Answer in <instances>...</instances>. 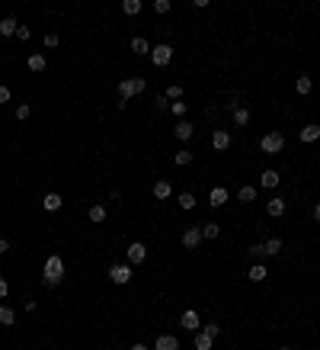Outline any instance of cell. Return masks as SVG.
I'll list each match as a JSON object with an SVG mask.
<instances>
[{"label": "cell", "mask_w": 320, "mask_h": 350, "mask_svg": "<svg viewBox=\"0 0 320 350\" xmlns=\"http://www.w3.org/2000/svg\"><path fill=\"white\" fill-rule=\"evenodd\" d=\"M16 39H19V42L29 39V26H19V29H16Z\"/></svg>", "instance_id": "obj_39"}, {"label": "cell", "mask_w": 320, "mask_h": 350, "mask_svg": "<svg viewBox=\"0 0 320 350\" xmlns=\"http://www.w3.org/2000/svg\"><path fill=\"white\" fill-rule=\"evenodd\" d=\"M295 90H298V94H301V97H307V94H311V90H314V80H311V78H298Z\"/></svg>", "instance_id": "obj_26"}, {"label": "cell", "mask_w": 320, "mask_h": 350, "mask_svg": "<svg viewBox=\"0 0 320 350\" xmlns=\"http://www.w3.org/2000/svg\"><path fill=\"white\" fill-rule=\"evenodd\" d=\"M202 244V228H186L183 232V248H198Z\"/></svg>", "instance_id": "obj_10"}, {"label": "cell", "mask_w": 320, "mask_h": 350, "mask_svg": "<svg viewBox=\"0 0 320 350\" xmlns=\"http://www.w3.org/2000/svg\"><path fill=\"white\" fill-rule=\"evenodd\" d=\"M173 132H176V138H179V141H189L192 135H196V125H192L189 119H179V122H176V129H173Z\"/></svg>", "instance_id": "obj_7"}, {"label": "cell", "mask_w": 320, "mask_h": 350, "mask_svg": "<svg viewBox=\"0 0 320 350\" xmlns=\"http://www.w3.org/2000/svg\"><path fill=\"white\" fill-rule=\"evenodd\" d=\"M154 350H179V341H176L173 334H157V341H154Z\"/></svg>", "instance_id": "obj_9"}, {"label": "cell", "mask_w": 320, "mask_h": 350, "mask_svg": "<svg viewBox=\"0 0 320 350\" xmlns=\"http://www.w3.org/2000/svg\"><path fill=\"white\" fill-rule=\"evenodd\" d=\"M314 222H320V202L314 206Z\"/></svg>", "instance_id": "obj_45"}, {"label": "cell", "mask_w": 320, "mask_h": 350, "mask_svg": "<svg viewBox=\"0 0 320 350\" xmlns=\"http://www.w3.org/2000/svg\"><path fill=\"white\" fill-rule=\"evenodd\" d=\"M7 296V280H3V276H0V299Z\"/></svg>", "instance_id": "obj_43"}, {"label": "cell", "mask_w": 320, "mask_h": 350, "mask_svg": "<svg viewBox=\"0 0 320 350\" xmlns=\"http://www.w3.org/2000/svg\"><path fill=\"white\" fill-rule=\"evenodd\" d=\"M231 199V193L224 187H212V193H208V202H212L214 209H218V206H224V202Z\"/></svg>", "instance_id": "obj_12"}, {"label": "cell", "mask_w": 320, "mask_h": 350, "mask_svg": "<svg viewBox=\"0 0 320 350\" xmlns=\"http://www.w3.org/2000/svg\"><path fill=\"white\" fill-rule=\"evenodd\" d=\"M247 276H250L253 283H263V280H266V276H269V270H266V267H263V264H253Z\"/></svg>", "instance_id": "obj_18"}, {"label": "cell", "mask_w": 320, "mask_h": 350, "mask_svg": "<svg viewBox=\"0 0 320 350\" xmlns=\"http://www.w3.org/2000/svg\"><path fill=\"white\" fill-rule=\"evenodd\" d=\"M26 64H29V71H45L48 68V61H45V55H29V61H26Z\"/></svg>", "instance_id": "obj_20"}, {"label": "cell", "mask_w": 320, "mask_h": 350, "mask_svg": "<svg viewBox=\"0 0 320 350\" xmlns=\"http://www.w3.org/2000/svg\"><path fill=\"white\" fill-rule=\"evenodd\" d=\"M29 113H32V109L26 106V103H23V106H16V119H29Z\"/></svg>", "instance_id": "obj_37"}, {"label": "cell", "mask_w": 320, "mask_h": 350, "mask_svg": "<svg viewBox=\"0 0 320 350\" xmlns=\"http://www.w3.org/2000/svg\"><path fill=\"white\" fill-rule=\"evenodd\" d=\"M7 251H10V244L3 241V238H0V254H7Z\"/></svg>", "instance_id": "obj_44"}, {"label": "cell", "mask_w": 320, "mask_h": 350, "mask_svg": "<svg viewBox=\"0 0 320 350\" xmlns=\"http://www.w3.org/2000/svg\"><path fill=\"white\" fill-rule=\"evenodd\" d=\"M13 321H16V311L13 309H10V305H0V325H13Z\"/></svg>", "instance_id": "obj_24"}, {"label": "cell", "mask_w": 320, "mask_h": 350, "mask_svg": "<svg viewBox=\"0 0 320 350\" xmlns=\"http://www.w3.org/2000/svg\"><path fill=\"white\" fill-rule=\"evenodd\" d=\"M196 350H212V337H208L205 331H198L196 334Z\"/></svg>", "instance_id": "obj_30"}, {"label": "cell", "mask_w": 320, "mask_h": 350, "mask_svg": "<svg viewBox=\"0 0 320 350\" xmlns=\"http://www.w3.org/2000/svg\"><path fill=\"white\" fill-rule=\"evenodd\" d=\"M176 164H179V167H189L192 164V151L189 148H183V151H176V157H173Z\"/></svg>", "instance_id": "obj_29"}, {"label": "cell", "mask_w": 320, "mask_h": 350, "mask_svg": "<svg viewBox=\"0 0 320 350\" xmlns=\"http://www.w3.org/2000/svg\"><path fill=\"white\" fill-rule=\"evenodd\" d=\"M218 234H221V225H218V222H208V225H202V238H218Z\"/></svg>", "instance_id": "obj_25"}, {"label": "cell", "mask_w": 320, "mask_h": 350, "mask_svg": "<svg viewBox=\"0 0 320 350\" xmlns=\"http://www.w3.org/2000/svg\"><path fill=\"white\" fill-rule=\"evenodd\" d=\"M179 325H183L186 331H196V328H202V325H198V311H196V309H186L183 315H179Z\"/></svg>", "instance_id": "obj_8"}, {"label": "cell", "mask_w": 320, "mask_h": 350, "mask_svg": "<svg viewBox=\"0 0 320 350\" xmlns=\"http://www.w3.org/2000/svg\"><path fill=\"white\" fill-rule=\"evenodd\" d=\"M154 10H157V13H170V0H157Z\"/></svg>", "instance_id": "obj_36"}, {"label": "cell", "mask_w": 320, "mask_h": 350, "mask_svg": "<svg viewBox=\"0 0 320 350\" xmlns=\"http://www.w3.org/2000/svg\"><path fill=\"white\" fill-rule=\"evenodd\" d=\"M131 350H151V347H144V344H135V347H131Z\"/></svg>", "instance_id": "obj_46"}, {"label": "cell", "mask_w": 320, "mask_h": 350, "mask_svg": "<svg viewBox=\"0 0 320 350\" xmlns=\"http://www.w3.org/2000/svg\"><path fill=\"white\" fill-rule=\"evenodd\" d=\"M170 109H173V116H186V103H183V100L170 103Z\"/></svg>", "instance_id": "obj_34"}, {"label": "cell", "mask_w": 320, "mask_h": 350, "mask_svg": "<svg viewBox=\"0 0 320 350\" xmlns=\"http://www.w3.org/2000/svg\"><path fill=\"white\" fill-rule=\"evenodd\" d=\"M154 106L163 113V109H170V100H167V97H157V103H154Z\"/></svg>", "instance_id": "obj_41"}, {"label": "cell", "mask_w": 320, "mask_h": 350, "mask_svg": "<svg viewBox=\"0 0 320 350\" xmlns=\"http://www.w3.org/2000/svg\"><path fill=\"white\" fill-rule=\"evenodd\" d=\"M279 180H282V177H279V171H263V187H266V190H275V187H279Z\"/></svg>", "instance_id": "obj_21"}, {"label": "cell", "mask_w": 320, "mask_h": 350, "mask_svg": "<svg viewBox=\"0 0 320 350\" xmlns=\"http://www.w3.org/2000/svg\"><path fill=\"white\" fill-rule=\"evenodd\" d=\"M317 138H320V125H317V122L301 129V141H304V145H311V141H317Z\"/></svg>", "instance_id": "obj_15"}, {"label": "cell", "mask_w": 320, "mask_h": 350, "mask_svg": "<svg viewBox=\"0 0 320 350\" xmlns=\"http://www.w3.org/2000/svg\"><path fill=\"white\" fill-rule=\"evenodd\" d=\"M131 52H135V55H151V45H147V39L135 36V39H131Z\"/></svg>", "instance_id": "obj_22"}, {"label": "cell", "mask_w": 320, "mask_h": 350, "mask_svg": "<svg viewBox=\"0 0 320 350\" xmlns=\"http://www.w3.org/2000/svg\"><path fill=\"white\" fill-rule=\"evenodd\" d=\"M16 29H19V23H16V16H3L0 19V36H16Z\"/></svg>", "instance_id": "obj_13"}, {"label": "cell", "mask_w": 320, "mask_h": 350, "mask_svg": "<svg viewBox=\"0 0 320 350\" xmlns=\"http://www.w3.org/2000/svg\"><path fill=\"white\" fill-rule=\"evenodd\" d=\"M266 209H269V215H272V218L285 215V199H282V196H275V199H269V206H266Z\"/></svg>", "instance_id": "obj_16"}, {"label": "cell", "mask_w": 320, "mask_h": 350, "mask_svg": "<svg viewBox=\"0 0 320 350\" xmlns=\"http://www.w3.org/2000/svg\"><path fill=\"white\" fill-rule=\"evenodd\" d=\"M263 251H266V257H275V254H282V238H269V241L263 244Z\"/></svg>", "instance_id": "obj_19"}, {"label": "cell", "mask_w": 320, "mask_h": 350, "mask_svg": "<svg viewBox=\"0 0 320 350\" xmlns=\"http://www.w3.org/2000/svg\"><path fill=\"white\" fill-rule=\"evenodd\" d=\"M45 48H58V36H54V32L45 36Z\"/></svg>", "instance_id": "obj_38"}, {"label": "cell", "mask_w": 320, "mask_h": 350, "mask_svg": "<svg viewBox=\"0 0 320 350\" xmlns=\"http://www.w3.org/2000/svg\"><path fill=\"white\" fill-rule=\"evenodd\" d=\"M279 350H291V347H279Z\"/></svg>", "instance_id": "obj_47"}, {"label": "cell", "mask_w": 320, "mask_h": 350, "mask_svg": "<svg viewBox=\"0 0 320 350\" xmlns=\"http://www.w3.org/2000/svg\"><path fill=\"white\" fill-rule=\"evenodd\" d=\"M170 193H173V187H170L167 180H157V183H154V196H157V199H160V202L167 199V196H170Z\"/></svg>", "instance_id": "obj_17"}, {"label": "cell", "mask_w": 320, "mask_h": 350, "mask_svg": "<svg viewBox=\"0 0 320 350\" xmlns=\"http://www.w3.org/2000/svg\"><path fill=\"white\" fill-rule=\"evenodd\" d=\"M259 148H263V155H279V151L285 148V135L282 132H269L259 138Z\"/></svg>", "instance_id": "obj_3"}, {"label": "cell", "mask_w": 320, "mask_h": 350, "mask_svg": "<svg viewBox=\"0 0 320 350\" xmlns=\"http://www.w3.org/2000/svg\"><path fill=\"white\" fill-rule=\"evenodd\" d=\"M122 10H125L128 16H138V13H141V0H125Z\"/></svg>", "instance_id": "obj_33"}, {"label": "cell", "mask_w": 320, "mask_h": 350, "mask_svg": "<svg viewBox=\"0 0 320 350\" xmlns=\"http://www.w3.org/2000/svg\"><path fill=\"white\" fill-rule=\"evenodd\" d=\"M87 218H90V222H106V209H103V206H90Z\"/></svg>", "instance_id": "obj_28"}, {"label": "cell", "mask_w": 320, "mask_h": 350, "mask_svg": "<svg viewBox=\"0 0 320 350\" xmlns=\"http://www.w3.org/2000/svg\"><path fill=\"white\" fill-rule=\"evenodd\" d=\"M10 97H13V94H10V87L0 84V103H10Z\"/></svg>", "instance_id": "obj_40"}, {"label": "cell", "mask_w": 320, "mask_h": 350, "mask_svg": "<svg viewBox=\"0 0 320 350\" xmlns=\"http://www.w3.org/2000/svg\"><path fill=\"white\" fill-rule=\"evenodd\" d=\"M144 257H147V248L141 241H135V244H128V264L135 267V264H144Z\"/></svg>", "instance_id": "obj_6"}, {"label": "cell", "mask_w": 320, "mask_h": 350, "mask_svg": "<svg viewBox=\"0 0 320 350\" xmlns=\"http://www.w3.org/2000/svg\"><path fill=\"white\" fill-rule=\"evenodd\" d=\"M212 148H214V151H228V148H231V135L224 132V129H218V132L212 135Z\"/></svg>", "instance_id": "obj_11"}, {"label": "cell", "mask_w": 320, "mask_h": 350, "mask_svg": "<svg viewBox=\"0 0 320 350\" xmlns=\"http://www.w3.org/2000/svg\"><path fill=\"white\" fill-rule=\"evenodd\" d=\"M131 273H135V270H131V264H115L112 270H109V280H112L115 286H125V283L131 280Z\"/></svg>", "instance_id": "obj_5"}, {"label": "cell", "mask_w": 320, "mask_h": 350, "mask_svg": "<svg viewBox=\"0 0 320 350\" xmlns=\"http://www.w3.org/2000/svg\"><path fill=\"white\" fill-rule=\"evenodd\" d=\"M151 61L157 64V68L170 64V61H173V48H170L167 42H160V45H154V48H151Z\"/></svg>", "instance_id": "obj_4"}, {"label": "cell", "mask_w": 320, "mask_h": 350, "mask_svg": "<svg viewBox=\"0 0 320 350\" xmlns=\"http://www.w3.org/2000/svg\"><path fill=\"white\" fill-rule=\"evenodd\" d=\"M176 199H179V209H196V196L192 193H179Z\"/></svg>", "instance_id": "obj_32"}, {"label": "cell", "mask_w": 320, "mask_h": 350, "mask_svg": "<svg viewBox=\"0 0 320 350\" xmlns=\"http://www.w3.org/2000/svg\"><path fill=\"white\" fill-rule=\"evenodd\" d=\"M237 199H240V202H253V199H256V187H240Z\"/></svg>", "instance_id": "obj_31"}, {"label": "cell", "mask_w": 320, "mask_h": 350, "mask_svg": "<svg viewBox=\"0 0 320 350\" xmlns=\"http://www.w3.org/2000/svg\"><path fill=\"white\" fill-rule=\"evenodd\" d=\"M61 196H58V193H45V196H42V206H45V212H58V209H61Z\"/></svg>", "instance_id": "obj_14"}, {"label": "cell", "mask_w": 320, "mask_h": 350, "mask_svg": "<svg viewBox=\"0 0 320 350\" xmlns=\"http://www.w3.org/2000/svg\"><path fill=\"white\" fill-rule=\"evenodd\" d=\"M144 87H147V80H144V78H128V80H122V84H119V97L128 103L131 97L144 94Z\"/></svg>", "instance_id": "obj_2"}, {"label": "cell", "mask_w": 320, "mask_h": 350, "mask_svg": "<svg viewBox=\"0 0 320 350\" xmlns=\"http://www.w3.org/2000/svg\"><path fill=\"white\" fill-rule=\"evenodd\" d=\"M250 254H253V257H266V251H263V244H253Z\"/></svg>", "instance_id": "obj_42"}, {"label": "cell", "mask_w": 320, "mask_h": 350, "mask_svg": "<svg viewBox=\"0 0 320 350\" xmlns=\"http://www.w3.org/2000/svg\"><path fill=\"white\" fill-rule=\"evenodd\" d=\"M163 97H167L170 103H176V100H183V97H186V90H183L179 84H170V87H167V94H163Z\"/></svg>", "instance_id": "obj_23"}, {"label": "cell", "mask_w": 320, "mask_h": 350, "mask_svg": "<svg viewBox=\"0 0 320 350\" xmlns=\"http://www.w3.org/2000/svg\"><path fill=\"white\" fill-rule=\"evenodd\" d=\"M234 122H237V125H247V122H250V109H247V106H237V109H234Z\"/></svg>", "instance_id": "obj_27"}, {"label": "cell", "mask_w": 320, "mask_h": 350, "mask_svg": "<svg viewBox=\"0 0 320 350\" xmlns=\"http://www.w3.org/2000/svg\"><path fill=\"white\" fill-rule=\"evenodd\" d=\"M61 280H64V260H61L58 254H52V257L45 260V276H42V286L54 289Z\"/></svg>", "instance_id": "obj_1"}, {"label": "cell", "mask_w": 320, "mask_h": 350, "mask_svg": "<svg viewBox=\"0 0 320 350\" xmlns=\"http://www.w3.org/2000/svg\"><path fill=\"white\" fill-rule=\"evenodd\" d=\"M202 331H205V334L212 337V341H214L218 334H221V328H218V325H202Z\"/></svg>", "instance_id": "obj_35"}]
</instances>
